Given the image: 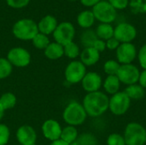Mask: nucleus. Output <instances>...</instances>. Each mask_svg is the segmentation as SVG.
Returning <instances> with one entry per match:
<instances>
[{
	"label": "nucleus",
	"instance_id": "nucleus-1",
	"mask_svg": "<svg viewBox=\"0 0 146 145\" xmlns=\"http://www.w3.org/2000/svg\"><path fill=\"white\" fill-rule=\"evenodd\" d=\"M110 97L103 91H95L87 93L84 99L82 105L90 117H99L109 110Z\"/></svg>",
	"mask_w": 146,
	"mask_h": 145
},
{
	"label": "nucleus",
	"instance_id": "nucleus-2",
	"mask_svg": "<svg viewBox=\"0 0 146 145\" xmlns=\"http://www.w3.org/2000/svg\"><path fill=\"white\" fill-rule=\"evenodd\" d=\"M62 118L68 126H77L82 125L86 121L87 114L82 103L73 101L69 103L64 109Z\"/></svg>",
	"mask_w": 146,
	"mask_h": 145
},
{
	"label": "nucleus",
	"instance_id": "nucleus-3",
	"mask_svg": "<svg viewBox=\"0 0 146 145\" xmlns=\"http://www.w3.org/2000/svg\"><path fill=\"white\" fill-rule=\"evenodd\" d=\"M13 35L20 40H31L38 33V24L32 19L23 18L17 21L12 28Z\"/></svg>",
	"mask_w": 146,
	"mask_h": 145
},
{
	"label": "nucleus",
	"instance_id": "nucleus-4",
	"mask_svg": "<svg viewBox=\"0 0 146 145\" xmlns=\"http://www.w3.org/2000/svg\"><path fill=\"white\" fill-rule=\"evenodd\" d=\"M126 145H145L146 144V129L138 122H130L127 125L124 135Z\"/></svg>",
	"mask_w": 146,
	"mask_h": 145
},
{
	"label": "nucleus",
	"instance_id": "nucleus-5",
	"mask_svg": "<svg viewBox=\"0 0 146 145\" xmlns=\"http://www.w3.org/2000/svg\"><path fill=\"white\" fill-rule=\"evenodd\" d=\"M131 99L125 93V91H119L110 97L109 103V110L116 116H121L125 115L130 106H131Z\"/></svg>",
	"mask_w": 146,
	"mask_h": 145
},
{
	"label": "nucleus",
	"instance_id": "nucleus-6",
	"mask_svg": "<svg viewBox=\"0 0 146 145\" xmlns=\"http://www.w3.org/2000/svg\"><path fill=\"white\" fill-rule=\"evenodd\" d=\"M92 13L95 19L100 23L111 24L115 21L117 16L116 9H114L108 1H100L94 7H92Z\"/></svg>",
	"mask_w": 146,
	"mask_h": 145
},
{
	"label": "nucleus",
	"instance_id": "nucleus-7",
	"mask_svg": "<svg viewBox=\"0 0 146 145\" xmlns=\"http://www.w3.org/2000/svg\"><path fill=\"white\" fill-rule=\"evenodd\" d=\"M52 35L55 42L64 46L65 44L73 42L75 36V28L71 22L63 21L57 25Z\"/></svg>",
	"mask_w": 146,
	"mask_h": 145
},
{
	"label": "nucleus",
	"instance_id": "nucleus-8",
	"mask_svg": "<svg viewBox=\"0 0 146 145\" xmlns=\"http://www.w3.org/2000/svg\"><path fill=\"white\" fill-rule=\"evenodd\" d=\"M86 73V67L80 61H72L64 71V76L69 84L74 85L81 82Z\"/></svg>",
	"mask_w": 146,
	"mask_h": 145
},
{
	"label": "nucleus",
	"instance_id": "nucleus-9",
	"mask_svg": "<svg viewBox=\"0 0 146 145\" xmlns=\"http://www.w3.org/2000/svg\"><path fill=\"white\" fill-rule=\"evenodd\" d=\"M139 75L140 71L139 68L133 63L121 65L116 74L120 82L127 86L137 84L139 82Z\"/></svg>",
	"mask_w": 146,
	"mask_h": 145
},
{
	"label": "nucleus",
	"instance_id": "nucleus-10",
	"mask_svg": "<svg viewBox=\"0 0 146 145\" xmlns=\"http://www.w3.org/2000/svg\"><path fill=\"white\" fill-rule=\"evenodd\" d=\"M116 61L121 64H131L138 56L136 46L133 43H123L119 45L115 50Z\"/></svg>",
	"mask_w": 146,
	"mask_h": 145
},
{
	"label": "nucleus",
	"instance_id": "nucleus-11",
	"mask_svg": "<svg viewBox=\"0 0 146 145\" xmlns=\"http://www.w3.org/2000/svg\"><path fill=\"white\" fill-rule=\"evenodd\" d=\"M7 59L12 66L24 68L31 62V55L27 50L22 47H15L8 52Z\"/></svg>",
	"mask_w": 146,
	"mask_h": 145
},
{
	"label": "nucleus",
	"instance_id": "nucleus-12",
	"mask_svg": "<svg viewBox=\"0 0 146 145\" xmlns=\"http://www.w3.org/2000/svg\"><path fill=\"white\" fill-rule=\"evenodd\" d=\"M114 37L121 43H132L137 37V29L127 22H121L114 31Z\"/></svg>",
	"mask_w": 146,
	"mask_h": 145
},
{
	"label": "nucleus",
	"instance_id": "nucleus-13",
	"mask_svg": "<svg viewBox=\"0 0 146 145\" xmlns=\"http://www.w3.org/2000/svg\"><path fill=\"white\" fill-rule=\"evenodd\" d=\"M81 85L87 93L98 91L103 86V79L101 75L97 72L86 73L81 80Z\"/></svg>",
	"mask_w": 146,
	"mask_h": 145
},
{
	"label": "nucleus",
	"instance_id": "nucleus-14",
	"mask_svg": "<svg viewBox=\"0 0 146 145\" xmlns=\"http://www.w3.org/2000/svg\"><path fill=\"white\" fill-rule=\"evenodd\" d=\"M16 139L21 145L35 144L37 133L33 126L29 125H23L16 131Z\"/></svg>",
	"mask_w": 146,
	"mask_h": 145
},
{
	"label": "nucleus",
	"instance_id": "nucleus-15",
	"mask_svg": "<svg viewBox=\"0 0 146 145\" xmlns=\"http://www.w3.org/2000/svg\"><path fill=\"white\" fill-rule=\"evenodd\" d=\"M62 130V129L59 122L52 119L45 121L42 125V132L44 137L51 142L60 139Z\"/></svg>",
	"mask_w": 146,
	"mask_h": 145
},
{
	"label": "nucleus",
	"instance_id": "nucleus-16",
	"mask_svg": "<svg viewBox=\"0 0 146 145\" xmlns=\"http://www.w3.org/2000/svg\"><path fill=\"white\" fill-rule=\"evenodd\" d=\"M37 24H38V32L45 34L47 36L52 34L58 25L57 20L56 19L55 16L51 15H47L44 16Z\"/></svg>",
	"mask_w": 146,
	"mask_h": 145
},
{
	"label": "nucleus",
	"instance_id": "nucleus-17",
	"mask_svg": "<svg viewBox=\"0 0 146 145\" xmlns=\"http://www.w3.org/2000/svg\"><path fill=\"white\" fill-rule=\"evenodd\" d=\"M80 62L86 67H91L97 64L100 59V53L93 47L85 48L80 55Z\"/></svg>",
	"mask_w": 146,
	"mask_h": 145
},
{
	"label": "nucleus",
	"instance_id": "nucleus-18",
	"mask_svg": "<svg viewBox=\"0 0 146 145\" xmlns=\"http://www.w3.org/2000/svg\"><path fill=\"white\" fill-rule=\"evenodd\" d=\"M121 84L116 75H109L103 81V87L106 93L112 96L120 91Z\"/></svg>",
	"mask_w": 146,
	"mask_h": 145
},
{
	"label": "nucleus",
	"instance_id": "nucleus-19",
	"mask_svg": "<svg viewBox=\"0 0 146 145\" xmlns=\"http://www.w3.org/2000/svg\"><path fill=\"white\" fill-rule=\"evenodd\" d=\"M44 56L50 60H57L64 56L63 46L56 42L50 43L44 50Z\"/></svg>",
	"mask_w": 146,
	"mask_h": 145
},
{
	"label": "nucleus",
	"instance_id": "nucleus-20",
	"mask_svg": "<svg viewBox=\"0 0 146 145\" xmlns=\"http://www.w3.org/2000/svg\"><path fill=\"white\" fill-rule=\"evenodd\" d=\"M95 21L96 19L92 10H83L77 16L78 25L84 29L91 28L93 26Z\"/></svg>",
	"mask_w": 146,
	"mask_h": 145
},
{
	"label": "nucleus",
	"instance_id": "nucleus-21",
	"mask_svg": "<svg viewBox=\"0 0 146 145\" xmlns=\"http://www.w3.org/2000/svg\"><path fill=\"white\" fill-rule=\"evenodd\" d=\"M114 31L115 27H113L111 24L108 23H100L95 30L98 38L104 41L114 37Z\"/></svg>",
	"mask_w": 146,
	"mask_h": 145
},
{
	"label": "nucleus",
	"instance_id": "nucleus-22",
	"mask_svg": "<svg viewBox=\"0 0 146 145\" xmlns=\"http://www.w3.org/2000/svg\"><path fill=\"white\" fill-rule=\"evenodd\" d=\"M124 91L131 100H140L145 96V89H144L138 83L127 86Z\"/></svg>",
	"mask_w": 146,
	"mask_h": 145
},
{
	"label": "nucleus",
	"instance_id": "nucleus-23",
	"mask_svg": "<svg viewBox=\"0 0 146 145\" xmlns=\"http://www.w3.org/2000/svg\"><path fill=\"white\" fill-rule=\"evenodd\" d=\"M78 137H79V134H78V131L76 127L73 126H67L62 130L60 139L70 144L73 142L76 141Z\"/></svg>",
	"mask_w": 146,
	"mask_h": 145
},
{
	"label": "nucleus",
	"instance_id": "nucleus-24",
	"mask_svg": "<svg viewBox=\"0 0 146 145\" xmlns=\"http://www.w3.org/2000/svg\"><path fill=\"white\" fill-rule=\"evenodd\" d=\"M98 36L96 34V32L91 28L85 29V31L81 33L80 36V42L84 45L85 48L86 47H92L95 41L98 39Z\"/></svg>",
	"mask_w": 146,
	"mask_h": 145
},
{
	"label": "nucleus",
	"instance_id": "nucleus-25",
	"mask_svg": "<svg viewBox=\"0 0 146 145\" xmlns=\"http://www.w3.org/2000/svg\"><path fill=\"white\" fill-rule=\"evenodd\" d=\"M16 101V97L12 92H5L0 97V105L4 111L14 108Z\"/></svg>",
	"mask_w": 146,
	"mask_h": 145
},
{
	"label": "nucleus",
	"instance_id": "nucleus-26",
	"mask_svg": "<svg viewBox=\"0 0 146 145\" xmlns=\"http://www.w3.org/2000/svg\"><path fill=\"white\" fill-rule=\"evenodd\" d=\"M63 50H64V55L70 59H75L80 55V47L74 41L65 44L63 46Z\"/></svg>",
	"mask_w": 146,
	"mask_h": 145
},
{
	"label": "nucleus",
	"instance_id": "nucleus-27",
	"mask_svg": "<svg viewBox=\"0 0 146 145\" xmlns=\"http://www.w3.org/2000/svg\"><path fill=\"white\" fill-rule=\"evenodd\" d=\"M32 43H33V46L36 49H38V50H44L49 45V44L50 42V39H49L47 35L38 32L32 39Z\"/></svg>",
	"mask_w": 146,
	"mask_h": 145
},
{
	"label": "nucleus",
	"instance_id": "nucleus-28",
	"mask_svg": "<svg viewBox=\"0 0 146 145\" xmlns=\"http://www.w3.org/2000/svg\"><path fill=\"white\" fill-rule=\"evenodd\" d=\"M13 66L7 58L0 57V79L8 78L12 73Z\"/></svg>",
	"mask_w": 146,
	"mask_h": 145
},
{
	"label": "nucleus",
	"instance_id": "nucleus-29",
	"mask_svg": "<svg viewBox=\"0 0 146 145\" xmlns=\"http://www.w3.org/2000/svg\"><path fill=\"white\" fill-rule=\"evenodd\" d=\"M121 67V64L116 60H108L104 64V71L109 75H116L118 70Z\"/></svg>",
	"mask_w": 146,
	"mask_h": 145
},
{
	"label": "nucleus",
	"instance_id": "nucleus-30",
	"mask_svg": "<svg viewBox=\"0 0 146 145\" xmlns=\"http://www.w3.org/2000/svg\"><path fill=\"white\" fill-rule=\"evenodd\" d=\"M79 145H98L97 138L92 133H83L77 138Z\"/></svg>",
	"mask_w": 146,
	"mask_h": 145
},
{
	"label": "nucleus",
	"instance_id": "nucleus-31",
	"mask_svg": "<svg viewBox=\"0 0 146 145\" xmlns=\"http://www.w3.org/2000/svg\"><path fill=\"white\" fill-rule=\"evenodd\" d=\"M107 145H126L123 135L119 133H111L106 140Z\"/></svg>",
	"mask_w": 146,
	"mask_h": 145
},
{
	"label": "nucleus",
	"instance_id": "nucleus-32",
	"mask_svg": "<svg viewBox=\"0 0 146 145\" xmlns=\"http://www.w3.org/2000/svg\"><path fill=\"white\" fill-rule=\"evenodd\" d=\"M10 138L9 128L5 124H0V145H6Z\"/></svg>",
	"mask_w": 146,
	"mask_h": 145
},
{
	"label": "nucleus",
	"instance_id": "nucleus-33",
	"mask_svg": "<svg viewBox=\"0 0 146 145\" xmlns=\"http://www.w3.org/2000/svg\"><path fill=\"white\" fill-rule=\"evenodd\" d=\"M7 4L13 9H22L28 5L30 0H6Z\"/></svg>",
	"mask_w": 146,
	"mask_h": 145
},
{
	"label": "nucleus",
	"instance_id": "nucleus-34",
	"mask_svg": "<svg viewBox=\"0 0 146 145\" xmlns=\"http://www.w3.org/2000/svg\"><path fill=\"white\" fill-rule=\"evenodd\" d=\"M137 57L139 59V63L140 67L143 69H146V44L139 49Z\"/></svg>",
	"mask_w": 146,
	"mask_h": 145
},
{
	"label": "nucleus",
	"instance_id": "nucleus-35",
	"mask_svg": "<svg viewBox=\"0 0 146 145\" xmlns=\"http://www.w3.org/2000/svg\"><path fill=\"white\" fill-rule=\"evenodd\" d=\"M108 2L116 10L125 9L128 6V3H129V0H108Z\"/></svg>",
	"mask_w": 146,
	"mask_h": 145
},
{
	"label": "nucleus",
	"instance_id": "nucleus-36",
	"mask_svg": "<svg viewBox=\"0 0 146 145\" xmlns=\"http://www.w3.org/2000/svg\"><path fill=\"white\" fill-rule=\"evenodd\" d=\"M105 42H106V49H108L110 50H116L117 48L119 47V45L121 44V43L115 37L108 39Z\"/></svg>",
	"mask_w": 146,
	"mask_h": 145
},
{
	"label": "nucleus",
	"instance_id": "nucleus-37",
	"mask_svg": "<svg viewBox=\"0 0 146 145\" xmlns=\"http://www.w3.org/2000/svg\"><path fill=\"white\" fill-rule=\"evenodd\" d=\"M92 47L95 50H97L99 53H101V52H103V51H104L106 50V42L104 40H102L100 38H98L95 41V43L93 44Z\"/></svg>",
	"mask_w": 146,
	"mask_h": 145
},
{
	"label": "nucleus",
	"instance_id": "nucleus-38",
	"mask_svg": "<svg viewBox=\"0 0 146 145\" xmlns=\"http://www.w3.org/2000/svg\"><path fill=\"white\" fill-rule=\"evenodd\" d=\"M138 84L141 85L144 89H146V69H143V71L140 72Z\"/></svg>",
	"mask_w": 146,
	"mask_h": 145
},
{
	"label": "nucleus",
	"instance_id": "nucleus-39",
	"mask_svg": "<svg viewBox=\"0 0 146 145\" xmlns=\"http://www.w3.org/2000/svg\"><path fill=\"white\" fill-rule=\"evenodd\" d=\"M81 4L86 7H94L97 3H98L102 0H80Z\"/></svg>",
	"mask_w": 146,
	"mask_h": 145
},
{
	"label": "nucleus",
	"instance_id": "nucleus-40",
	"mask_svg": "<svg viewBox=\"0 0 146 145\" xmlns=\"http://www.w3.org/2000/svg\"><path fill=\"white\" fill-rule=\"evenodd\" d=\"M50 145H69L68 144L65 143L64 141L61 140V139H58V140H56V141H53L51 142V144Z\"/></svg>",
	"mask_w": 146,
	"mask_h": 145
},
{
	"label": "nucleus",
	"instance_id": "nucleus-41",
	"mask_svg": "<svg viewBox=\"0 0 146 145\" xmlns=\"http://www.w3.org/2000/svg\"><path fill=\"white\" fill-rule=\"evenodd\" d=\"M3 115H4V110L2 109V107H1V105H0V121L2 120V118H3Z\"/></svg>",
	"mask_w": 146,
	"mask_h": 145
},
{
	"label": "nucleus",
	"instance_id": "nucleus-42",
	"mask_svg": "<svg viewBox=\"0 0 146 145\" xmlns=\"http://www.w3.org/2000/svg\"><path fill=\"white\" fill-rule=\"evenodd\" d=\"M69 145H79V144H78V142H77V140L76 141H74V142H73L72 144H70Z\"/></svg>",
	"mask_w": 146,
	"mask_h": 145
},
{
	"label": "nucleus",
	"instance_id": "nucleus-43",
	"mask_svg": "<svg viewBox=\"0 0 146 145\" xmlns=\"http://www.w3.org/2000/svg\"><path fill=\"white\" fill-rule=\"evenodd\" d=\"M72 1H74V0H72Z\"/></svg>",
	"mask_w": 146,
	"mask_h": 145
},
{
	"label": "nucleus",
	"instance_id": "nucleus-44",
	"mask_svg": "<svg viewBox=\"0 0 146 145\" xmlns=\"http://www.w3.org/2000/svg\"><path fill=\"white\" fill-rule=\"evenodd\" d=\"M33 145H36V144H33Z\"/></svg>",
	"mask_w": 146,
	"mask_h": 145
}]
</instances>
